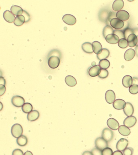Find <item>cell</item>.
Wrapping results in <instances>:
<instances>
[{"instance_id": "cell-16", "label": "cell", "mask_w": 138, "mask_h": 155, "mask_svg": "<svg viewBox=\"0 0 138 155\" xmlns=\"http://www.w3.org/2000/svg\"><path fill=\"white\" fill-rule=\"evenodd\" d=\"M127 40L128 45L130 47H133L137 45L138 42L137 37L134 34H132L129 35Z\"/></svg>"}, {"instance_id": "cell-33", "label": "cell", "mask_w": 138, "mask_h": 155, "mask_svg": "<svg viewBox=\"0 0 138 155\" xmlns=\"http://www.w3.org/2000/svg\"><path fill=\"white\" fill-rule=\"evenodd\" d=\"M99 65L100 67L103 69H107L109 67L110 65V63L109 61L107 59L100 60L99 63Z\"/></svg>"}, {"instance_id": "cell-2", "label": "cell", "mask_w": 138, "mask_h": 155, "mask_svg": "<svg viewBox=\"0 0 138 155\" xmlns=\"http://www.w3.org/2000/svg\"><path fill=\"white\" fill-rule=\"evenodd\" d=\"M60 58L55 55H52L48 59V66L51 69L57 68L60 65Z\"/></svg>"}, {"instance_id": "cell-30", "label": "cell", "mask_w": 138, "mask_h": 155, "mask_svg": "<svg viewBox=\"0 0 138 155\" xmlns=\"http://www.w3.org/2000/svg\"><path fill=\"white\" fill-rule=\"evenodd\" d=\"M14 24L17 27H20L25 23V18L23 15L17 16L15 18Z\"/></svg>"}, {"instance_id": "cell-44", "label": "cell", "mask_w": 138, "mask_h": 155, "mask_svg": "<svg viewBox=\"0 0 138 155\" xmlns=\"http://www.w3.org/2000/svg\"><path fill=\"white\" fill-rule=\"evenodd\" d=\"M12 155H24L22 151L20 149H14L12 152Z\"/></svg>"}, {"instance_id": "cell-35", "label": "cell", "mask_w": 138, "mask_h": 155, "mask_svg": "<svg viewBox=\"0 0 138 155\" xmlns=\"http://www.w3.org/2000/svg\"><path fill=\"white\" fill-rule=\"evenodd\" d=\"M129 91L130 93L133 95L137 94L138 93V85H132L129 87Z\"/></svg>"}, {"instance_id": "cell-9", "label": "cell", "mask_w": 138, "mask_h": 155, "mask_svg": "<svg viewBox=\"0 0 138 155\" xmlns=\"http://www.w3.org/2000/svg\"><path fill=\"white\" fill-rule=\"evenodd\" d=\"M101 70V68L99 65H95L89 69L88 74L91 77H96L99 75Z\"/></svg>"}, {"instance_id": "cell-47", "label": "cell", "mask_w": 138, "mask_h": 155, "mask_svg": "<svg viewBox=\"0 0 138 155\" xmlns=\"http://www.w3.org/2000/svg\"><path fill=\"white\" fill-rule=\"evenodd\" d=\"M132 85H138V78L134 77L132 78Z\"/></svg>"}, {"instance_id": "cell-7", "label": "cell", "mask_w": 138, "mask_h": 155, "mask_svg": "<svg viewBox=\"0 0 138 155\" xmlns=\"http://www.w3.org/2000/svg\"><path fill=\"white\" fill-rule=\"evenodd\" d=\"M62 20L67 24L73 26L76 24V19L74 16L71 14H66L62 17Z\"/></svg>"}, {"instance_id": "cell-36", "label": "cell", "mask_w": 138, "mask_h": 155, "mask_svg": "<svg viewBox=\"0 0 138 155\" xmlns=\"http://www.w3.org/2000/svg\"><path fill=\"white\" fill-rule=\"evenodd\" d=\"M109 72L107 70L103 69H102L101 72L99 75H98V77L100 78H102V79H104V78H107L109 76Z\"/></svg>"}, {"instance_id": "cell-32", "label": "cell", "mask_w": 138, "mask_h": 155, "mask_svg": "<svg viewBox=\"0 0 138 155\" xmlns=\"http://www.w3.org/2000/svg\"><path fill=\"white\" fill-rule=\"evenodd\" d=\"M23 112L26 113H29L33 111V107L31 103H26L22 107Z\"/></svg>"}, {"instance_id": "cell-27", "label": "cell", "mask_w": 138, "mask_h": 155, "mask_svg": "<svg viewBox=\"0 0 138 155\" xmlns=\"http://www.w3.org/2000/svg\"><path fill=\"white\" fill-rule=\"evenodd\" d=\"M118 131L122 136H128L130 135L131 131L129 127L124 125H121L118 128Z\"/></svg>"}, {"instance_id": "cell-39", "label": "cell", "mask_w": 138, "mask_h": 155, "mask_svg": "<svg viewBox=\"0 0 138 155\" xmlns=\"http://www.w3.org/2000/svg\"><path fill=\"white\" fill-rule=\"evenodd\" d=\"M123 155H132L134 153V149L131 147H127L123 151Z\"/></svg>"}, {"instance_id": "cell-8", "label": "cell", "mask_w": 138, "mask_h": 155, "mask_svg": "<svg viewBox=\"0 0 138 155\" xmlns=\"http://www.w3.org/2000/svg\"><path fill=\"white\" fill-rule=\"evenodd\" d=\"M129 145L128 140L124 138H121L118 141L116 144V149L121 151H124L127 147Z\"/></svg>"}, {"instance_id": "cell-51", "label": "cell", "mask_w": 138, "mask_h": 155, "mask_svg": "<svg viewBox=\"0 0 138 155\" xmlns=\"http://www.w3.org/2000/svg\"><path fill=\"white\" fill-rule=\"evenodd\" d=\"M135 52L136 53L137 56L138 57V46H137L135 47Z\"/></svg>"}, {"instance_id": "cell-52", "label": "cell", "mask_w": 138, "mask_h": 155, "mask_svg": "<svg viewBox=\"0 0 138 155\" xmlns=\"http://www.w3.org/2000/svg\"><path fill=\"white\" fill-rule=\"evenodd\" d=\"M137 37L138 42H137V46H138V36H137Z\"/></svg>"}, {"instance_id": "cell-1", "label": "cell", "mask_w": 138, "mask_h": 155, "mask_svg": "<svg viewBox=\"0 0 138 155\" xmlns=\"http://www.w3.org/2000/svg\"><path fill=\"white\" fill-rule=\"evenodd\" d=\"M23 130L20 124H14L12 126L11 129V133L14 137L18 138L22 135Z\"/></svg>"}, {"instance_id": "cell-22", "label": "cell", "mask_w": 138, "mask_h": 155, "mask_svg": "<svg viewBox=\"0 0 138 155\" xmlns=\"http://www.w3.org/2000/svg\"><path fill=\"white\" fill-rule=\"evenodd\" d=\"M136 52L132 49H130L126 51L124 55L125 60L127 61H130L135 56Z\"/></svg>"}, {"instance_id": "cell-25", "label": "cell", "mask_w": 138, "mask_h": 155, "mask_svg": "<svg viewBox=\"0 0 138 155\" xmlns=\"http://www.w3.org/2000/svg\"><path fill=\"white\" fill-rule=\"evenodd\" d=\"M11 12L14 15L19 16L22 15L24 10L22 7L17 5H13L11 8Z\"/></svg>"}, {"instance_id": "cell-19", "label": "cell", "mask_w": 138, "mask_h": 155, "mask_svg": "<svg viewBox=\"0 0 138 155\" xmlns=\"http://www.w3.org/2000/svg\"><path fill=\"white\" fill-rule=\"evenodd\" d=\"M124 6V2L122 0H116L112 5L113 9L115 11H119L122 9Z\"/></svg>"}, {"instance_id": "cell-13", "label": "cell", "mask_w": 138, "mask_h": 155, "mask_svg": "<svg viewBox=\"0 0 138 155\" xmlns=\"http://www.w3.org/2000/svg\"><path fill=\"white\" fill-rule=\"evenodd\" d=\"M125 101L123 99H118L115 100L113 105L115 109L117 110H123L126 105Z\"/></svg>"}, {"instance_id": "cell-5", "label": "cell", "mask_w": 138, "mask_h": 155, "mask_svg": "<svg viewBox=\"0 0 138 155\" xmlns=\"http://www.w3.org/2000/svg\"><path fill=\"white\" fill-rule=\"evenodd\" d=\"M12 103L13 105L17 108L22 107L25 103V100L23 97L20 96H14L12 98Z\"/></svg>"}, {"instance_id": "cell-40", "label": "cell", "mask_w": 138, "mask_h": 155, "mask_svg": "<svg viewBox=\"0 0 138 155\" xmlns=\"http://www.w3.org/2000/svg\"><path fill=\"white\" fill-rule=\"evenodd\" d=\"M113 153L112 149L108 147L102 151L103 155H113Z\"/></svg>"}, {"instance_id": "cell-18", "label": "cell", "mask_w": 138, "mask_h": 155, "mask_svg": "<svg viewBox=\"0 0 138 155\" xmlns=\"http://www.w3.org/2000/svg\"><path fill=\"white\" fill-rule=\"evenodd\" d=\"M116 17L121 21H126L129 19L130 15L128 12L125 10L119 11L116 13Z\"/></svg>"}, {"instance_id": "cell-11", "label": "cell", "mask_w": 138, "mask_h": 155, "mask_svg": "<svg viewBox=\"0 0 138 155\" xmlns=\"http://www.w3.org/2000/svg\"><path fill=\"white\" fill-rule=\"evenodd\" d=\"M137 118L134 116H128L124 121V124L129 128L133 127L137 123Z\"/></svg>"}, {"instance_id": "cell-28", "label": "cell", "mask_w": 138, "mask_h": 155, "mask_svg": "<svg viewBox=\"0 0 138 155\" xmlns=\"http://www.w3.org/2000/svg\"><path fill=\"white\" fill-rule=\"evenodd\" d=\"M16 142L18 146L23 147L26 146L28 144V138L25 135H22L17 138Z\"/></svg>"}, {"instance_id": "cell-46", "label": "cell", "mask_w": 138, "mask_h": 155, "mask_svg": "<svg viewBox=\"0 0 138 155\" xmlns=\"http://www.w3.org/2000/svg\"><path fill=\"white\" fill-rule=\"evenodd\" d=\"M0 85H6V81L4 78L1 76L0 78Z\"/></svg>"}, {"instance_id": "cell-15", "label": "cell", "mask_w": 138, "mask_h": 155, "mask_svg": "<svg viewBox=\"0 0 138 155\" xmlns=\"http://www.w3.org/2000/svg\"><path fill=\"white\" fill-rule=\"evenodd\" d=\"M3 16L5 20L9 23H12L13 22H14L15 18H16L14 14L9 10H6L3 13Z\"/></svg>"}, {"instance_id": "cell-12", "label": "cell", "mask_w": 138, "mask_h": 155, "mask_svg": "<svg viewBox=\"0 0 138 155\" xmlns=\"http://www.w3.org/2000/svg\"><path fill=\"white\" fill-rule=\"evenodd\" d=\"M107 124L109 128L113 130H117L120 127L118 121L113 118H110L107 120Z\"/></svg>"}, {"instance_id": "cell-49", "label": "cell", "mask_w": 138, "mask_h": 155, "mask_svg": "<svg viewBox=\"0 0 138 155\" xmlns=\"http://www.w3.org/2000/svg\"><path fill=\"white\" fill-rule=\"evenodd\" d=\"M82 155H93V154H92L91 151H84V152H83Z\"/></svg>"}, {"instance_id": "cell-31", "label": "cell", "mask_w": 138, "mask_h": 155, "mask_svg": "<svg viewBox=\"0 0 138 155\" xmlns=\"http://www.w3.org/2000/svg\"><path fill=\"white\" fill-rule=\"evenodd\" d=\"M114 30L112 27L107 25L105 27H104L103 31V34L104 37L105 39L106 37L108 35L113 34Z\"/></svg>"}, {"instance_id": "cell-34", "label": "cell", "mask_w": 138, "mask_h": 155, "mask_svg": "<svg viewBox=\"0 0 138 155\" xmlns=\"http://www.w3.org/2000/svg\"><path fill=\"white\" fill-rule=\"evenodd\" d=\"M118 45L121 49H125L128 46L127 40L125 39H120L118 42Z\"/></svg>"}, {"instance_id": "cell-23", "label": "cell", "mask_w": 138, "mask_h": 155, "mask_svg": "<svg viewBox=\"0 0 138 155\" xmlns=\"http://www.w3.org/2000/svg\"><path fill=\"white\" fill-rule=\"evenodd\" d=\"M82 49L85 53L92 54L93 53L92 44L89 42H85L82 44Z\"/></svg>"}, {"instance_id": "cell-45", "label": "cell", "mask_w": 138, "mask_h": 155, "mask_svg": "<svg viewBox=\"0 0 138 155\" xmlns=\"http://www.w3.org/2000/svg\"><path fill=\"white\" fill-rule=\"evenodd\" d=\"M6 91V87L4 85H0V96H1Z\"/></svg>"}, {"instance_id": "cell-20", "label": "cell", "mask_w": 138, "mask_h": 155, "mask_svg": "<svg viewBox=\"0 0 138 155\" xmlns=\"http://www.w3.org/2000/svg\"><path fill=\"white\" fill-rule=\"evenodd\" d=\"M93 52L97 55L100 54L103 51L102 46L98 41H94L92 43Z\"/></svg>"}, {"instance_id": "cell-42", "label": "cell", "mask_w": 138, "mask_h": 155, "mask_svg": "<svg viewBox=\"0 0 138 155\" xmlns=\"http://www.w3.org/2000/svg\"><path fill=\"white\" fill-rule=\"evenodd\" d=\"M116 13L111 11L108 14L107 20L108 22H110L112 19L116 18Z\"/></svg>"}, {"instance_id": "cell-29", "label": "cell", "mask_w": 138, "mask_h": 155, "mask_svg": "<svg viewBox=\"0 0 138 155\" xmlns=\"http://www.w3.org/2000/svg\"><path fill=\"white\" fill-rule=\"evenodd\" d=\"M110 55V52L107 49H103V51L100 54L97 55V57L100 60H105L109 57Z\"/></svg>"}, {"instance_id": "cell-3", "label": "cell", "mask_w": 138, "mask_h": 155, "mask_svg": "<svg viewBox=\"0 0 138 155\" xmlns=\"http://www.w3.org/2000/svg\"><path fill=\"white\" fill-rule=\"evenodd\" d=\"M102 137L107 142H110L114 137V133L111 129L106 128L103 130L102 133Z\"/></svg>"}, {"instance_id": "cell-14", "label": "cell", "mask_w": 138, "mask_h": 155, "mask_svg": "<svg viewBox=\"0 0 138 155\" xmlns=\"http://www.w3.org/2000/svg\"><path fill=\"white\" fill-rule=\"evenodd\" d=\"M124 112L126 116H132L134 112V108L133 106L131 103L127 102L124 108L123 109Z\"/></svg>"}, {"instance_id": "cell-38", "label": "cell", "mask_w": 138, "mask_h": 155, "mask_svg": "<svg viewBox=\"0 0 138 155\" xmlns=\"http://www.w3.org/2000/svg\"><path fill=\"white\" fill-rule=\"evenodd\" d=\"M123 31L124 32L125 39H127L128 37L130 34H134L133 29L129 28H125Z\"/></svg>"}, {"instance_id": "cell-17", "label": "cell", "mask_w": 138, "mask_h": 155, "mask_svg": "<svg viewBox=\"0 0 138 155\" xmlns=\"http://www.w3.org/2000/svg\"><path fill=\"white\" fill-rule=\"evenodd\" d=\"M39 116H40V113L39 111L36 110H33L27 115V119L30 122H33L38 120Z\"/></svg>"}, {"instance_id": "cell-37", "label": "cell", "mask_w": 138, "mask_h": 155, "mask_svg": "<svg viewBox=\"0 0 138 155\" xmlns=\"http://www.w3.org/2000/svg\"><path fill=\"white\" fill-rule=\"evenodd\" d=\"M114 34L116 35L120 39H125L124 32L123 30L120 29H115L113 31Z\"/></svg>"}, {"instance_id": "cell-48", "label": "cell", "mask_w": 138, "mask_h": 155, "mask_svg": "<svg viewBox=\"0 0 138 155\" xmlns=\"http://www.w3.org/2000/svg\"><path fill=\"white\" fill-rule=\"evenodd\" d=\"M113 155H123V154L120 151H116L113 153Z\"/></svg>"}, {"instance_id": "cell-41", "label": "cell", "mask_w": 138, "mask_h": 155, "mask_svg": "<svg viewBox=\"0 0 138 155\" xmlns=\"http://www.w3.org/2000/svg\"><path fill=\"white\" fill-rule=\"evenodd\" d=\"M91 152L93 155H103L102 151L96 147L92 149Z\"/></svg>"}, {"instance_id": "cell-24", "label": "cell", "mask_w": 138, "mask_h": 155, "mask_svg": "<svg viewBox=\"0 0 138 155\" xmlns=\"http://www.w3.org/2000/svg\"><path fill=\"white\" fill-rule=\"evenodd\" d=\"M132 77L129 75H126L123 78L122 83L125 87L128 88L132 85Z\"/></svg>"}, {"instance_id": "cell-6", "label": "cell", "mask_w": 138, "mask_h": 155, "mask_svg": "<svg viewBox=\"0 0 138 155\" xmlns=\"http://www.w3.org/2000/svg\"><path fill=\"white\" fill-rule=\"evenodd\" d=\"M110 24L112 28L117 29H121L124 26V22L117 18L112 19L110 21Z\"/></svg>"}, {"instance_id": "cell-4", "label": "cell", "mask_w": 138, "mask_h": 155, "mask_svg": "<svg viewBox=\"0 0 138 155\" xmlns=\"http://www.w3.org/2000/svg\"><path fill=\"white\" fill-rule=\"evenodd\" d=\"M108 142L102 137H98L95 141V147L102 151L108 147Z\"/></svg>"}, {"instance_id": "cell-43", "label": "cell", "mask_w": 138, "mask_h": 155, "mask_svg": "<svg viewBox=\"0 0 138 155\" xmlns=\"http://www.w3.org/2000/svg\"><path fill=\"white\" fill-rule=\"evenodd\" d=\"M23 16L25 17V23L28 22L30 20V16L29 14L26 11L24 10L23 13Z\"/></svg>"}, {"instance_id": "cell-26", "label": "cell", "mask_w": 138, "mask_h": 155, "mask_svg": "<svg viewBox=\"0 0 138 155\" xmlns=\"http://www.w3.org/2000/svg\"><path fill=\"white\" fill-rule=\"evenodd\" d=\"M65 82L66 85L70 87H74L77 84L76 80L72 76H66L65 78Z\"/></svg>"}, {"instance_id": "cell-10", "label": "cell", "mask_w": 138, "mask_h": 155, "mask_svg": "<svg viewBox=\"0 0 138 155\" xmlns=\"http://www.w3.org/2000/svg\"><path fill=\"white\" fill-rule=\"evenodd\" d=\"M105 98L107 103L109 104L113 103L116 100V95L114 92L111 90H107L105 95Z\"/></svg>"}, {"instance_id": "cell-50", "label": "cell", "mask_w": 138, "mask_h": 155, "mask_svg": "<svg viewBox=\"0 0 138 155\" xmlns=\"http://www.w3.org/2000/svg\"><path fill=\"white\" fill-rule=\"evenodd\" d=\"M24 155H33L32 153L29 151H27L24 154Z\"/></svg>"}, {"instance_id": "cell-21", "label": "cell", "mask_w": 138, "mask_h": 155, "mask_svg": "<svg viewBox=\"0 0 138 155\" xmlns=\"http://www.w3.org/2000/svg\"><path fill=\"white\" fill-rule=\"evenodd\" d=\"M106 41L111 44H116L119 42L120 39L116 35L112 34L108 35L105 38Z\"/></svg>"}]
</instances>
